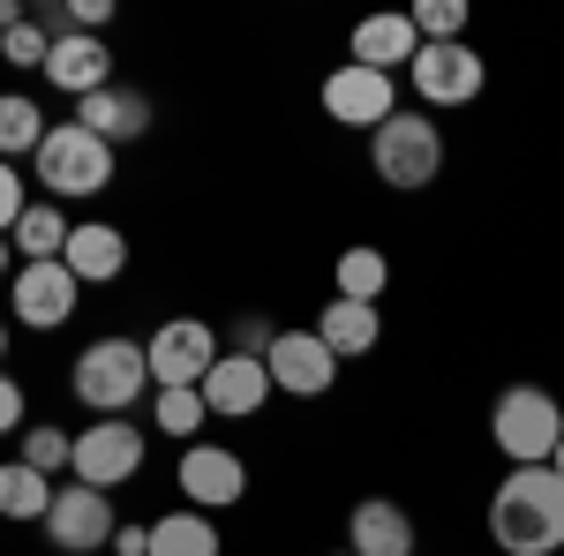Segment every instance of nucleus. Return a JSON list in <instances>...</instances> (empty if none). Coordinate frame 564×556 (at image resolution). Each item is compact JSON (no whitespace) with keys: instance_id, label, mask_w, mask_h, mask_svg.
Segmentation results:
<instances>
[{"instance_id":"f257e3e1","label":"nucleus","mask_w":564,"mask_h":556,"mask_svg":"<svg viewBox=\"0 0 564 556\" xmlns=\"http://www.w3.org/2000/svg\"><path fill=\"white\" fill-rule=\"evenodd\" d=\"M489 542L505 556H557L564 549V473L512 467L489 497Z\"/></svg>"},{"instance_id":"f03ea898","label":"nucleus","mask_w":564,"mask_h":556,"mask_svg":"<svg viewBox=\"0 0 564 556\" xmlns=\"http://www.w3.org/2000/svg\"><path fill=\"white\" fill-rule=\"evenodd\" d=\"M68 391H76V406H90L98 422H121L151 384V353L143 339H121V331H106V339H90L76 353V369H68Z\"/></svg>"},{"instance_id":"7ed1b4c3","label":"nucleus","mask_w":564,"mask_h":556,"mask_svg":"<svg viewBox=\"0 0 564 556\" xmlns=\"http://www.w3.org/2000/svg\"><path fill=\"white\" fill-rule=\"evenodd\" d=\"M31 181H39L53 204H90L113 188V143H98L84 121H53V135L31 159Z\"/></svg>"},{"instance_id":"20e7f679","label":"nucleus","mask_w":564,"mask_h":556,"mask_svg":"<svg viewBox=\"0 0 564 556\" xmlns=\"http://www.w3.org/2000/svg\"><path fill=\"white\" fill-rule=\"evenodd\" d=\"M489 436L512 467H550L564 444V406L542 384H505L497 406H489Z\"/></svg>"},{"instance_id":"39448f33","label":"nucleus","mask_w":564,"mask_h":556,"mask_svg":"<svg viewBox=\"0 0 564 556\" xmlns=\"http://www.w3.org/2000/svg\"><path fill=\"white\" fill-rule=\"evenodd\" d=\"M369 166H377V181H384V188L414 196V188H430L436 173H444V129H436L430 113L399 106L384 129L369 135Z\"/></svg>"},{"instance_id":"423d86ee","label":"nucleus","mask_w":564,"mask_h":556,"mask_svg":"<svg viewBox=\"0 0 564 556\" xmlns=\"http://www.w3.org/2000/svg\"><path fill=\"white\" fill-rule=\"evenodd\" d=\"M143 353H151V384L181 391V384H204V377H212L218 353H226V339H218L204 316H166V324L143 339Z\"/></svg>"},{"instance_id":"0eeeda50","label":"nucleus","mask_w":564,"mask_h":556,"mask_svg":"<svg viewBox=\"0 0 564 556\" xmlns=\"http://www.w3.org/2000/svg\"><path fill=\"white\" fill-rule=\"evenodd\" d=\"M406 84H414V98H422V113H452V106H475L481 98L489 68H481V53L467 39L459 45H422L414 68H406Z\"/></svg>"},{"instance_id":"6e6552de","label":"nucleus","mask_w":564,"mask_h":556,"mask_svg":"<svg viewBox=\"0 0 564 556\" xmlns=\"http://www.w3.org/2000/svg\"><path fill=\"white\" fill-rule=\"evenodd\" d=\"M143 428L135 422H84V436H76V459H68V481H84V489H121V481H135L143 473Z\"/></svg>"},{"instance_id":"1a4fd4ad","label":"nucleus","mask_w":564,"mask_h":556,"mask_svg":"<svg viewBox=\"0 0 564 556\" xmlns=\"http://www.w3.org/2000/svg\"><path fill=\"white\" fill-rule=\"evenodd\" d=\"M121 519H113V497L106 489H84V481H61L53 489V512H45V542L61 556H90V549H113Z\"/></svg>"},{"instance_id":"9d476101","label":"nucleus","mask_w":564,"mask_h":556,"mask_svg":"<svg viewBox=\"0 0 564 556\" xmlns=\"http://www.w3.org/2000/svg\"><path fill=\"white\" fill-rule=\"evenodd\" d=\"M76 301H84V279H76L68 263H23V271L8 279V324H23V331H61V324L76 316Z\"/></svg>"},{"instance_id":"9b49d317","label":"nucleus","mask_w":564,"mask_h":556,"mask_svg":"<svg viewBox=\"0 0 564 556\" xmlns=\"http://www.w3.org/2000/svg\"><path fill=\"white\" fill-rule=\"evenodd\" d=\"M324 113H332L339 129L377 135L391 113H399V84L377 76V68H361V61H339V68L324 76Z\"/></svg>"},{"instance_id":"f8f14e48","label":"nucleus","mask_w":564,"mask_h":556,"mask_svg":"<svg viewBox=\"0 0 564 556\" xmlns=\"http://www.w3.org/2000/svg\"><path fill=\"white\" fill-rule=\"evenodd\" d=\"M174 481H181V504H188V512H234V504L249 497V467H241V451H226V444H188Z\"/></svg>"},{"instance_id":"ddd939ff","label":"nucleus","mask_w":564,"mask_h":556,"mask_svg":"<svg viewBox=\"0 0 564 556\" xmlns=\"http://www.w3.org/2000/svg\"><path fill=\"white\" fill-rule=\"evenodd\" d=\"M263 369H271V391H286V399H324L339 384V353L316 331H279L271 353H263Z\"/></svg>"},{"instance_id":"4468645a","label":"nucleus","mask_w":564,"mask_h":556,"mask_svg":"<svg viewBox=\"0 0 564 556\" xmlns=\"http://www.w3.org/2000/svg\"><path fill=\"white\" fill-rule=\"evenodd\" d=\"M204 406H212V422H257L271 406V369L257 353H218V369L204 377Z\"/></svg>"},{"instance_id":"2eb2a0df","label":"nucleus","mask_w":564,"mask_h":556,"mask_svg":"<svg viewBox=\"0 0 564 556\" xmlns=\"http://www.w3.org/2000/svg\"><path fill=\"white\" fill-rule=\"evenodd\" d=\"M347 549L354 556H414L422 534H414V512L391 504V497H361L347 512Z\"/></svg>"},{"instance_id":"dca6fc26","label":"nucleus","mask_w":564,"mask_h":556,"mask_svg":"<svg viewBox=\"0 0 564 556\" xmlns=\"http://www.w3.org/2000/svg\"><path fill=\"white\" fill-rule=\"evenodd\" d=\"M45 84H53V90H68V98L84 106L90 90L121 84V76H113V45H106V39H84V31L53 39V61H45Z\"/></svg>"},{"instance_id":"f3484780","label":"nucleus","mask_w":564,"mask_h":556,"mask_svg":"<svg viewBox=\"0 0 564 556\" xmlns=\"http://www.w3.org/2000/svg\"><path fill=\"white\" fill-rule=\"evenodd\" d=\"M76 121H84L98 143L121 151V143H143V135H151V98H143L135 84H106V90H90L84 106H76Z\"/></svg>"},{"instance_id":"a211bd4d","label":"nucleus","mask_w":564,"mask_h":556,"mask_svg":"<svg viewBox=\"0 0 564 556\" xmlns=\"http://www.w3.org/2000/svg\"><path fill=\"white\" fill-rule=\"evenodd\" d=\"M414 53H422V31H414V15H361L347 39V61L361 68H377V76H399V68H414Z\"/></svg>"},{"instance_id":"6ab92c4d","label":"nucleus","mask_w":564,"mask_h":556,"mask_svg":"<svg viewBox=\"0 0 564 556\" xmlns=\"http://www.w3.org/2000/svg\"><path fill=\"white\" fill-rule=\"evenodd\" d=\"M61 263H68V271H76L84 286H113V279L129 271V233H121L113 218H84V226L68 233Z\"/></svg>"},{"instance_id":"aec40b11","label":"nucleus","mask_w":564,"mask_h":556,"mask_svg":"<svg viewBox=\"0 0 564 556\" xmlns=\"http://www.w3.org/2000/svg\"><path fill=\"white\" fill-rule=\"evenodd\" d=\"M308 331L332 346L339 361H354V353H369V346L384 339V308H369V301H339V294H332L324 308H316V324H308Z\"/></svg>"},{"instance_id":"412c9836","label":"nucleus","mask_w":564,"mask_h":556,"mask_svg":"<svg viewBox=\"0 0 564 556\" xmlns=\"http://www.w3.org/2000/svg\"><path fill=\"white\" fill-rule=\"evenodd\" d=\"M68 233H76V218L61 211L53 196H39L31 211L15 218V233H8V241H15V263H61V249H68Z\"/></svg>"},{"instance_id":"4be33fe9","label":"nucleus","mask_w":564,"mask_h":556,"mask_svg":"<svg viewBox=\"0 0 564 556\" xmlns=\"http://www.w3.org/2000/svg\"><path fill=\"white\" fill-rule=\"evenodd\" d=\"M45 135H53V121H45L39 98H31V90H0V159H8V166L39 159Z\"/></svg>"},{"instance_id":"5701e85b","label":"nucleus","mask_w":564,"mask_h":556,"mask_svg":"<svg viewBox=\"0 0 564 556\" xmlns=\"http://www.w3.org/2000/svg\"><path fill=\"white\" fill-rule=\"evenodd\" d=\"M151 556H226V542H218V519L212 512H166L151 519Z\"/></svg>"},{"instance_id":"b1692460","label":"nucleus","mask_w":564,"mask_h":556,"mask_svg":"<svg viewBox=\"0 0 564 556\" xmlns=\"http://www.w3.org/2000/svg\"><path fill=\"white\" fill-rule=\"evenodd\" d=\"M332 286H339V301H369V308H384L391 257H384V249H369V241H354V249H339V263H332Z\"/></svg>"},{"instance_id":"393cba45","label":"nucleus","mask_w":564,"mask_h":556,"mask_svg":"<svg viewBox=\"0 0 564 556\" xmlns=\"http://www.w3.org/2000/svg\"><path fill=\"white\" fill-rule=\"evenodd\" d=\"M53 489H61V481H45L39 467L8 459V467H0V519H15V526H45V512H53Z\"/></svg>"},{"instance_id":"a878e982","label":"nucleus","mask_w":564,"mask_h":556,"mask_svg":"<svg viewBox=\"0 0 564 556\" xmlns=\"http://www.w3.org/2000/svg\"><path fill=\"white\" fill-rule=\"evenodd\" d=\"M151 422H159V436H174L181 451H188V444H204V422H212V406H204V384L151 391Z\"/></svg>"},{"instance_id":"bb28decb","label":"nucleus","mask_w":564,"mask_h":556,"mask_svg":"<svg viewBox=\"0 0 564 556\" xmlns=\"http://www.w3.org/2000/svg\"><path fill=\"white\" fill-rule=\"evenodd\" d=\"M68 459H76V436H68V428H53V422H31V428H23V467H39L45 481H61V473H68Z\"/></svg>"},{"instance_id":"cd10ccee","label":"nucleus","mask_w":564,"mask_h":556,"mask_svg":"<svg viewBox=\"0 0 564 556\" xmlns=\"http://www.w3.org/2000/svg\"><path fill=\"white\" fill-rule=\"evenodd\" d=\"M406 15H414L422 45H459L467 39V0H414Z\"/></svg>"},{"instance_id":"c85d7f7f","label":"nucleus","mask_w":564,"mask_h":556,"mask_svg":"<svg viewBox=\"0 0 564 556\" xmlns=\"http://www.w3.org/2000/svg\"><path fill=\"white\" fill-rule=\"evenodd\" d=\"M0 61H8V68H39V76H45V61H53V39L39 31V15H23L15 31H0Z\"/></svg>"},{"instance_id":"c756f323","label":"nucleus","mask_w":564,"mask_h":556,"mask_svg":"<svg viewBox=\"0 0 564 556\" xmlns=\"http://www.w3.org/2000/svg\"><path fill=\"white\" fill-rule=\"evenodd\" d=\"M271 339H279V324H271V316H257V308H249V316H234V324H226V353H271Z\"/></svg>"},{"instance_id":"7c9ffc66","label":"nucleus","mask_w":564,"mask_h":556,"mask_svg":"<svg viewBox=\"0 0 564 556\" xmlns=\"http://www.w3.org/2000/svg\"><path fill=\"white\" fill-rule=\"evenodd\" d=\"M31 211V196H23V166H8L0 159V233H15V218Z\"/></svg>"},{"instance_id":"2f4dec72","label":"nucleus","mask_w":564,"mask_h":556,"mask_svg":"<svg viewBox=\"0 0 564 556\" xmlns=\"http://www.w3.org/2000/svg\"><path fill=\"white\" fill-rule=\"evenodd\" d=\"M23 422H31V399H23V384L0 369V436H8V428H23Z\"/></svg>"},{"instance_id":"473e14b6","label":"nucleus","mask_w":564,"mask_h":556,"mask_svg":"<svg viewBox=\"0 0 564 556\" xmlns=\"http://www.w3.org/2000/svg\"><path fill=\"white\" fill-rule=\"evenodd\" d=\"M113 556H151V526H121L113 534Z\"/></svg>"},{"instance_id":"72a5a7b5","label":"nucleus","mask_w":564,"mask_h":556,"mask_svg":"<svg viewBox=\"0 0 564 556\" xmlns=\"http://www.w3.org/2000/svg\"><path fill=\"white\" fill-rule=\"evenodd\" d=\"M15 271H23V263H15V241L0 233V279H15Z\"/></svg>"},{"instance_id":"f704fd0d","label":"nucleus","mask_w":564,"mask_h":556,"mask_svg":"<svg viewBox=\"0 0 564 556\" xmlns=\"http://www.w3.org/2000/svg\"><path fill=\"white\" fill-rule=\"evenodd\" d=\"M23 23V0H0V31H15Z\"/></svg>"},{"instance_id":"c9c22d12","label":"nucleus","mask_w":564,"mask_h":556,"mask_svg":"<svg viewBox=\"0 0 564 556\" xmlns=\"http://www.w3.org/2000/svg\"><path fill=\"white\" fill-rule=\"evenodd\" d=\"M0 361H8V316H0Z\"/></svg>"},{"instance_id":"e433bc0d","label":"nucleus","mask_w":564,"mask_h":556,"mask_svg":"<svg viewBox=\"0 0 564 556\" xmlns=\"http://www.w3.org/2000/svg\"><path fill=\"white\" fill-rule=\"evenodd\" d=\"M550 467H557V473H564V444H557V459H550Z\"/></svg>"},{"instance_id":"4c0bfd02","label":"nucleus","mask_w":564,"mask_h":556,"mask_svg":"<svg viewBox=\"0 0 564 556\" xmlns=\"http://www.w3.org/2000/svg\"><path fill=\"white\" fill-rule=\"evenodd\" d=\"M332 556H354V549H332Z\"/></svg>"}]
</instances>
